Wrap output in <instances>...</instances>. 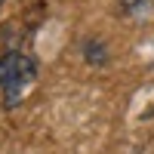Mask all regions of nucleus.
Returning <instances> with one entry per match:
<instances>
[{
  "mask_svg": "<svg viewBox=\"0 0 154 154\" xmlns=\"http://www.w3.org/2000/svg\"><path fill=\"white\" fill-rule=\"evenodd\" d=\"M37 80V62L22 49L0 53V96L6 108H16Z\"/></svg>",
  "mask_w": 154,
  "mask_h": 154,
  "instance_id": "1",
  "label": "nucleus"
},
{
  "mask_svg": "<svg viewBox=\"0 0 154 154\" xmlns=\"http://www.w3.org/2000/svg\"><path fill=\"white\" fill-rule=\"evenodd\" d=\"M83 59L89 62V65H105V62H108V49H105V43L96 40V37H93V40H86V43H83Z\"/></svg>",
  "mask_w": 154,
  "mask_h": 154,
  "instance_id": "2",
  "label": "nucleus"
},
{
  "mask_svg": "<svg viewBox=\"0 0 154 154\" xmlns=\"http://www.w3.org/2000/svg\"><path fill=\"white\" fill-rule=\"evenodd\" d=\"M0 6H3V0H0Z\"/></svg>",
  "mask_w": 154,
  "mask_h": 154,
  "instance_id": "3",
  "label": "nucleus"
}]
</instances>
